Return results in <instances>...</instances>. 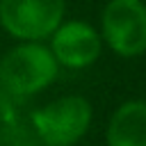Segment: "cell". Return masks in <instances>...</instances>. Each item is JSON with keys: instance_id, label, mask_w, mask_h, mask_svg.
I'll use <instances>...</instances> for the list:
<instances>
[{"instance_id": "cell-5", "label": "cell", "mask_w": 146, "mask_h": 146, "mask_svg": "<svg viewBox=\"0 0 146 146\" xmlns=\"http://www.w3.org/2000/svg\"><path fill=\"white\" fill-rule=\"evenodd\" d=\"M103 50V39L84 21H66L50 34V52L57 64L66 68L91 66Z\"/></svg>"}, {"instance_id": "cell-1", "label": "cell", "mask_w": 146, "mask_h": 146, "mask_svg": "<svg viewBox=\"0 0 146 146\" xmlns=\"http://www.w3.org/2000/svg\"><path fill=\"white\" fill-rule=\"evenodd\" d=\"M57 73L59 64L41 41H21L0 62V82L18 98L46 89Z\"/></svg>"}, {"instance_id": "cell-6", "label": "cell", "mask_w": 146, "mask_h": 146, "mask_svg": "<svg viewBox=\"0 0 146 146\" xmlns=\"http://www.w3.org/2000/svg\"><path fill=\"white\" fill-rule=\"evenodd\" d=\"M107 146H146V100H125L110 116Z\"/></svg>"}, {"instance_id": "cell-2", "label": "cell", "mask_w": 146, "mask_h": 146, "mask_svg": "<svg viewBox=\"0 0 146 146\" xmlns=\"http://www.w3.org/2000/svg\"><path fill=\"white\" fill-rule=\"evenodd\" d=\"M91 125V105L82 96H62L32 114L34 137L43 146H73Z\"/></svg>"}, {"instance_id": "cell-8", "label": "cell", "mask_w": 146, "mask_h": 146, "mask_svg": "<svg viewBox=\"0 0 146 146\" xmlns=\"http://www.w3.org/2000/svg\"><path fill=\"white\" fill-rule=\"evenodd\" d=\"M0 146H34V139H32V135H30L23 125H18V121H16V123H11V125L0 128Z\"/></svg>"}, {"instance_id": "cell-4", "label": "cell", "mask_w": 146, "mask_h": 146, "mask_svg": "<svg viewBox=\"0 0 146 146\" xmlns=\"http://www.w3.org/2000/svg\"><path fill=\"white\" fill-rule=\"evenodd\" d=\"M66 0H0V25L18 41H43L59 27Z\"/></svg>"}, {"instance_id": "cell-7", "label": "cell", "mask_w": 146, "mask_h": 146, "mask_svg": "<svg viewBox=\"0 0 146 146\" xmlns=\"http://www.w3.org/2000/svg\"><path fill=\"white\" fill-rule=\"evenodd\" d=\"M18 121V96H14L0 82V128Z\"/></svg>"}, {"instance_id": "cell-3", "label": "cell", "mask_w": 146, "mask_h": 146, "mask_svg": "<svg viewBox=\"0 0 146 146\" xmlns=\"http://www.w3.org/2000/svg\"><path fill=\"white\" fill-rule=\"evenodd\" d=\"M100 39L119 57L146 52V2L110 0L100 14Z\"/></svg>"}]
</instances>
